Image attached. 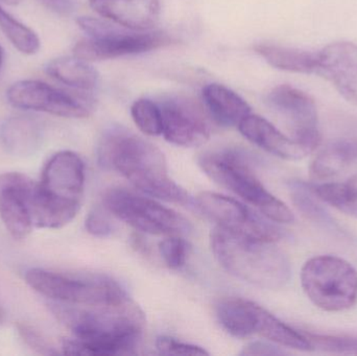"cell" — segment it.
I'll list each match as a JSON object with an SVG mask.
<instances>
[{"label": "cell", "mask_w": 357, "mask_h": 356, "mask_svg": "<svg viewBox=\"0 0 357 356\" xmlns=\"http://www.w3.org/2000/svg\"><path fill=\"white\" fill-rule=\"evenodd\" d=\"M48 307L75 336L62 341L64 355H131L142 339L144 313L130 299L119 304L96 307L52 301Z\"/></svg>", "instance_id": "obj_1"}, {"label": "cell", "mask_w": 357, "mask_h": 356, "mask_svg": "<svg viewBox=\"0 0 357 356\" xmlns=\"http://www.w3.org/2000/svg\"><path fill=\"white\" fill-rule=\"evenodd\" d=\"M98 161L125 177L136 189L151 198L187 204L189 196L169 175L165 155L154 144L127 130L105 133L98 144Z\"/></svg>", "instance_id": "obj_2"}, {"label": "cell", "mask_w": 357, "mask_h": 356, "mask_svg": "<svg viewBox=\"0 0 357 356\" xmlns=\"http://www.w3.org/2000/svg\"><path fill=\"white\" fill-rule=\"evenodd\" d=\"M218 263L237 279L266 290H279L291 278V263L274 242L254 240L216 226L210 236Z\"/></svg>", "instance_id": "obj_3"}, {"label": "cell", "mask_w": 357, "mask_h": 356, "mask_svg": "<svg viewBox=\"0 0 357 356\" xmlns=\"http://www.w3.org/2000/svg\"><path fill=\"white\" fill-rule=\"evenodd\" d=\"M247 160L243 153L226 148L206 153L199 157V165L210 179L257 208L266 219L293 223L291 209L266 190Z\"/></svg>", "instance_id": "obj_4"}, {"label": "cell", "mask_w": 357, "mask_h": 356, "mask_svg": "<svg viewBox=\"0 0 357 356\" xmlns=\"http://www.w3.org/2000/svg\"><path fill=\"white\" fill-rule=\"evenodd\" d=\"M77 23L89 38L75 44L73 56L87 62L142 54L177 42L163 31H133L92 17H79Z\"/></svg>", "instance_id": "obj_5"}, {"label": "cell", "mask_w": 357, "mask_h": 356, "mask_svg": "<svg viewBox=\"0 0 357 356\" xmlns=\"http://www.w3.org/2000/svg\"><path fill=\"white\" fill-rule=\"evenodd\" d=\"M304 293L319 309L329 313L347 311L357 302V271L345 259L321 255L302 268Z\"/></svg>", "instance_id": "obj_6"}, {"label": "cell", "mask_w": 357, "mask_h": 356, "mask_svg": "<svg viewBox=\"0 0 357 356\" xmlns=\"http://www.w3.org/2000/svg\"><path fill=\"white\" fill-rule=\"evenodd\" d=\"M24 279L33 291L56 302L96 307L129 299L121 286L104 276L75 277L33 268L25 272Z\"/></svg>", "instance_id": "obj_7"}, {"label": "cell", "mask_w": 357, "mask_h": 356, "mask_svg": "<svg viewBox=\"0 0 357 356\" xmlns=\"http://www.w3.org/2000/svg\"><path fill=\"white\" fill-rule=\"evenodd\" d=\"M105 208L138 231L152 235L188 233L191 226L180 213L150 198L123 188H112L102 199Z\"/></svg>", "instance_id": "obj_8"}, {"label": "cell", "mask_w": 357, "mask_h": 356, "mask_svg": "<svg viewBox=\"0 0 357 356\" xmlns=\"http://www.w3.org/2000/svg\"><path fill=\"white\" fill-rule=\"evenodd\" d=\"M195 204L218 227L254 240L275 242L283 236L282 230L259 217L234 199L216 192H201Z\"/></svg>", "instance_id": "obj_9"}, {"label": "cell", "mask_w": 357, "mask_h": 356, "mask_svg": "<svg viewBox=\"0 0 357 356\" xmlns=\"http://www.w3.org/2000/svg\"><path fill=\"white\" fill-rule=\"evenodd\" d=\"M6 98L15 108L65 118H85L92 111L88 100L37 79H23L13 84L6 91Z\"/></svg>", "instance_id": "obj_10"}, {"label": "cell", "mask_w": 357, "mask_h": 356, "mask_svg": "<svg viewBox=\"0 0 357 356\" xmlns=\"http://www.w3.org/2000/svg\"><path fill=\"white\" fill-rule=\"evenodd\" d=\"M266 102L287 119L293 131L294 140L303 146L308 154L320 146L318 111L308 94L289 85H280L268 94Z\"/></svg>", "instance_id": "obj_11"}, {"label": "cell", "mask_w": 357, "mask_h": 356, "mask_svg": "<svg viewBox=\"0 0 357 356\" xmlns=\"http://www.w3.org/2000/svg\"><path fill=\"white\" fill-rule=\"evenodd\" d=\"M2 181L18 188L25 199L33 227L39 229H61L73 221L79 212V201L65 200L52 196L22 173H12L1 176Z\"/></svg>", "instance_id": "obj_12"}, {"label": "cell", "mask_w": 357, "mask_h": 356, "mask_svg": "<svg viewBox=\"0 0 357 356\" xmlns=\"http://www.w3.org/2000/svg\"><path fill=\"white\" fill-rule=\"evenodd\" d=\"M162 114V135L169 144L197 148L210 138V127L201 109L180 95L167 96L158 104Z\"/></svg>", "instance_id": "obj_13"}, {"label": "cell", "mask_w": 357, "mask_h": 356, "mask_svg": "<svg viewBox=\"0 0 357 356\" xmlns=\"http://www.w3.org/2000/svg\"><path fill=\"white\" fill-rule=\"evenodd\" d=\"M316 75L333 84L348 102L357 106V45L335 42L317 52Z\"/></svg>", "instance_id": "obj_14"}, {"label": "cell", "mask_w": 357, "mask_h": 356, "mask_svg": "<svg viewBox=\"0 0 357 356\" xmlns=\"http://www.w3.org/2000/svg\"><path fill=\"white\" fill-rule=\"evenodd\" d=\"M39 183L52 196L81 202L85 186V164L75 152L61 150L52 155L44 165Z\"/></svg>", "instance_id": "obj_15"}, {"label": "cell", "mask_w": 357, "mask_h": 356, "mask_svg": "<svg viewBox=\"0 0 357 356\" xmlns=\"http://www.w3.org/2000/svg\"><path fill=\"white\" fill-rule=\"evenodd\" d=\"M89 3L102 18L133 31H150L160 17L159 0H89Z\"/></svg>", "instance_id": "obj_16"}, {"label": "cell", "mask_w": 357, "mask_h": 356, "mask_svg": "<svg viewBox=\"0 0 357 356\" xmlns=\"http://www.w3.org/2000/svg\"><path fill=\"white\" fill-rule=\"evenodd\" d=\"M237 127L252 144L278 158L297 161L308 155L303 146L281 133L264 117L248 115Z\"/></svg>", "instance_id": "obj_17"}, {"label": "cell", "mask_w": 357, "mask_h": 356, "mask_svg": "<svg viewBox=\"0 0 357 356\" xmlns=\"http://www.w3.org/2000/svg\"><path fill=\"white\" fill-rule=\"evenodd\" d=\"M43 137V125L29 115L10 117L0 129V139L4 150L19 158L35 155L41 148Z\"/></svg>", "instance_id": "obj_18"}, {"label": "cell", "mask_w": 357, "mask_h": 356, "mask_svg": "<svg viewBox=\"0 0 357 356\" xmlns=\"http://www.w3.org/2000/svg\"><path fill=\"white\" fill-rule=\"evenodd\" d=\"M202 96L210 116L222 127H238L251 114V107L248 102L220 84L205 86Z\"/></svg>", "instance_id": "obj_19"}, {"label": "cell", "mask_w": 357, "mask_h": 356, "mask_svg": "<svg viewBox=\"0 0 357 356\" xmlns=\"http://www.w3.org/2000/svg\"><path fill=\"white\" fill-rule=\"evenodd\" d=\"M287 187L294 205L306 219L333 235L351 240V234L340 226L327 209L320 204V199L312 192V184L301 180H291L287 183Z\"/></svg>", "instance_id": "obj_20"}, {"label": "cell", "mask_w": 357, "mask_h": 356, "mask_svg": "<svg viewBox=\"0 0 357 356\" xmlns=\"http://www.w3.org/2000/svg\"><path fill=\"white\" fill-rule=\"evenodd\" d=\"M0 219L14 240H23L33 224L25 199L18 188L0 179Z\"/></svg>", "instance_id": "obj_21"}, {"label": "cell", "mask_w": 357, "mask_h": 356, "mask_svg": "<svg viewBox=\"0 0 357 356\" xmlns=\"http://www.w3.org/2000/svg\"><path fill=\"white\" fill-rule=\"evenodd\" d=\"M254 334H259L262 338L271 341L279 346L296 350H312L310 341L303 332L294 330L260 305H254Z\"/></svg>", "instance_id": "obj_22"}, {"label": "cell", "mask_w": 357, "mask_h": 356, "mask_svg": "<svg viewBox=\"0 0 357 356\" xmlns=\"http://www.w3.org/2000/svg\"><path fill=\"white\" fill-rule=\"evenodd\" d=\"M357 162V139L333 140L312 161L310 176L314 180H327Z\"/></svg>", "instance_id": "obj_23"}, {"label": "cell", "mask_w": 357, "mask_h": 356, "mask_svg": "<svg viewBox=\"0 0 357 356\" xmlns=\"http://www.w3.org/2000/svg\"><path fill=\"white\" fill-rule=\"evenodd\" d=\"M45 71L50 77L75 89L90 91L98 87L100 75L87 61L77 56H61L47 63Z\"/></svg>", "instance_id": "obj_24"}, {"label": "cell", "mask_w": 357, "mask_h": 356, "mask_svg": "<svg viewBox=\"0 0 357 356\" xmlns=\"http://www.w3.org/2000/svg\"><path fill=\"white\" fill-rule=\"evenodd\" d=\"M255 302L241 298L224 299L216 307V317L220 326L234 338L253 336Z\"/></svg>", "instance_id": "obj_25"}, {"label": "cell", "mask_w": 357, "mask_h": 356, "mask_svg": "<svg viewBox=\"0 0 357 356\" xmlns=\"http://www.w3.org/2000/svg\"><path fill=\"white\" fill-rule=\"evenodd\" d=\"M255 50L275 68L316 75L317 52H304L273 44H259L255 46Z\"/></svg>", "instance_id": "obj_26"}, {"label": "cell", "mask_w": 357, "mask_h": 356, "mask_svg": "<svg viewBox=\"0 0 357 356\" xmlns=\"http://www.w3.org/2000/svg\"><path fill=\"white\" fill-rule=\"evenodd\" d=\"M312 188L322 202L346 215L357 217V179L345 183L312 184Z\"/></svg>", "instance_id": "obj_27"}, {"label": "cell", "mask_w": 357, "mask_h": 356, "mask_svg": "<svg viewBox=\"0 0 357 356\" xmlns=\"http://www.w3.org/2000/svg\"><path fill=\"white\" fill-rule=\"evenodd\" d=\"M0 29L10 43L23 54H35L40 49V39L37 33L17 20L0 6Z\"/></svg>", "instance_id": "obj_28"}, {"label": "cell", "mask_w": 357, "mask_h": 356, "mask_svg": "<svg viewBox=\"0 0 357 356\" xmlns=\"http://www.w3.org/2000/svg\"><path fill=\"white\" fill-rule=\"evenodd\" d=\"M131 114L142 133L149 136L162 135V114L158 104L148 98H140L132 106Z\"/></svg>", "instance_id": "obj_29"}, {"label": "cell", "mask_w": 357, "mask_h": 356, "mask_svg": "<svg viewBox=\"0 0 357 356\" xmlns=\"http://www.w3.org/2000/svg\"><path fill=\"white\" fill-rule=\"evenodd\" d=\"M303 332L310 341L312 350L316 349L324 353H339V355H357V338Z\"/></svg>", "instance_id": "obj_30"}, {"label": "cell", "mask_w": 357, "mask_h": 356, "mask_svg": "<svg viewBox=\"0 0 357 356\" xmlns=\"http://www.w3.org/2000/svg\"><path fill=\"white\" fill-rule=\"evenodd\" d=\"M159 252L169 269L180 270L186 263L188 246L183 238L171 236L159 244Z\"/></svg>", "instance_id": "obj_31"}, {"label": "cell", "mask_w": 357, "mask_h": 356, "mask_svg": "<svg viewBox=\"0 0 357 356\" xmlns=\"http://www.w3.org/2000/svg\"><path fill=\"white\" fill-rule=\"evenodd\" d=\"M17 332L21 340L25 345L35 353L41 355H56L59 351L54 348V345L48 341L45 334H42L40 330L27 323L16 324Z\"/></svg>", "instance_id": "obj_32"}, {"label": "cell", "mask_w": 357, "mask_h": 356, "mask_svg": "<svg viewBox=\"0 0 357 356\" xmlns=\"http://www.w3.org/2000/svg\"><path fill=\"white\" fill-rule=\"evenodd\" d=\"M157 350L167 355H209V353L195 345L180 342L169 336H160L156 341Z\"/></svg>", "instance_id": "obj_33"}, {"label": "cell", "mask_w": 357, "mask_h": 356, "mask_svg": "<svg viewBox=\"0 0 357 356\" xmlns=\"http://www.w3.org/2000/svg\"><path fill=\"white\" fill-rule=\"evenodd\" d=\"M85 226L87 231L96 238H107L113 232V224L105 207H94L86 219Z\"/></svg>", "instance_id": "obj_34"}, {"label": "cell", "mask_w": 357, "mask_h": 356, "mask_svg": "<svg viewBox=\"0 0 357 356\" xmlns=\"http://www.w3.org/2000/svg\"><path fill=\"white\" fill-rule=\"evenodd\" d=\"M241 355H285L284 351L280 350L273 345L266 343H253L243 349Z\"/></svg>", "instance_id": "obj_35"}, {"label": "cell", "mask_w": 357, "mask_h": 356, "mask_svg": "<svg viewBox=\"0 0 357 356\" xmlns=\"http://www.w3.org/2000/svg\"><path fill=\"white\" fill-rule=\"evenodd\" d=\"M47 8L56 10L58 13H68L73 10V1L71 0H40Z\"/></svg>", "instance_id": "obj_36"}, {"label": "cell", "mask_w": 357, "mask_h": 356, "mask_svg": "<svg viewBox=\"0 0 357 356\" xmlns=\"http://www.w3.org/2000/svg\"><path fill=\"white\" fill-rule=\"evenodd\" d=\"M1 1L8 4V6H17L21 0H1Z\"/></svg>", "instance_id": "obj_37"}, {"label": "cell", "mask_w": 357, "mask_h": 356, "mask_svg": "<svg viewBox=\"0 0 357 356\" xmlns=\"http://www.w3.org/2000/svg\"><path fill=\"white\" fill-rule=\"evenodd\" d=\"M4 52L3 48L0 45V70H1L2 65H3Z\"/></svg>", "instance_id": "obj_38"}, {"label": "cell", "mask_w": 357, "mask_h": 356, "mask_svg": "<svg viewBox=\"0 0 357 356\" xmlns=\"http://www.w3.org/2000/svg\"><path fill=\"white\" fill-rule=\"evenodd\" d=\"M4 318V313L3 311H2L1 307H0V324L2 323V321H3Z\"/></svg>", "instance_id": "obj_39"}]
</instances>
